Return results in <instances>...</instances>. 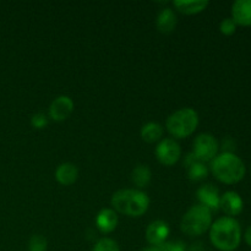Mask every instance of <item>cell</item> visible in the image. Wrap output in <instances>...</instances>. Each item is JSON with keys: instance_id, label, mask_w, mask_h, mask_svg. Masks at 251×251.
I'll return each mask as SVG.
<instances>
[{"instance_id": "44dd1931", "label": "cell", "mask_w": 251, "mask_h": 251, "mask_svg": "<svg viewBox=\"0 0 251 251\" xmlns=\"http://www.w3.org/2000/svg\"><path fill=\"white\" fill-rule=\"evenodd\" d=\"M48 242L43 235H32L28 242V251H47Z\"/></svg>"}, {"instance_id": "2e32d148", "label": "cell", "mask_w": 251, "mask_h": 251, "mask_svg": "<svg viewBox=\"0 0 251 251\" xmlns=\"http://www.w3.org/2000/svg\"><path fill=\"white\" fill-rule=\"evenodd\" d=\"M210 5L208 0H179L173 1V6L179 12L185 15H196L205 11Z\"/></svg>"}, {"instance_id": "ba28073f", "label": "cell", "mask_w": 251, "mask_h": 251, "mask_svg": "<svg viewBox=\"0 0 251 251\" xmlns=\"http://www.w3.org/2000/svg\"><path fill=\"white\" fill-rule=\"evenodd\" d=\"M169 234H171V227L167 222L162 220L153 221L150 223L145 232V237L151 247H161L167 242Z\"/></svg>"}, {"instance_id": "d4e9b609", "label": "cell", "mask_w": 251, "mask_h": 251, "mask_svg": "<svg viewBox=\"0 0 251 251\" xmlns=\"http://www.w3.org/2000/svg\"><path fill=\"white\" fill-rule=\"evenodd\" d=\"M243 238H244V242L247 243V244L251 248V225L247 228V230H245V233H244V235H243Z\"/></svg>"}, {"instance_id": "484cf974", "label": "cell", "mask_w": 251, "mask_h": 251, "mask_svg": "<svg viewBox=\"0 0 251 251\" xmlns=\"http://www.w3.org/2000/svg\"><path fill=\"white\" fill-rule=\"evenodd\" d=\"M141 251H159L158 247H149V248H145Z\"/></svg>"}, {"instance_id": "cb8c5ba5", "label": "cell", "mask_w": 251, "mask_h": 251, "mask_svg": "<svg viewBox=\"0 0 251 251\" xmlns=\"http://www.w3.org/2000/svg\"><path fill=\"white\" fill-rule=\"evenodd\" d=\"M159 251H185V244L180 240H176V242H166L158 247Z\"/></svg>"}, {"instance_id": "7c38bea8", "label": "cell", "mask_w": 251, "mask_h": 251, "mask_svg": "<svg viewBox=\"0 0 251 251\" xmlns=\"http://www.w3.org/2000/svg\"><path fill=\"white\" fill-rule=\"evenodd\" d=\"M118 223H119V217L113 208H103L96 217V227L103 234H109L115 230Z\"/></svg>"}, {"instance_id": "9c48e42d", "label": "cell", "mask_w": 251, "mask_h": 251, "mask_svg": "<svg viewBox=\"0 0 251 251\" xmlns=\"http://www.w3.org/2000/svg\"><path fill=\"white\" fill-rule=\"evenodd\" d=\"M75 103L69 96H59L49 105V118L54 122H64L74 112Z\"/></svg>"}, {"instance_id": "52a82bcc", "label": "cell", "mask_w": 251, "mask_h": 251, "mask_svg": "<svg viewBox=\"0 0 251 251\" xmlns=\"http://www.w3.org/2000/svg\"><path fill=\"white\" fill-rule=\"evenodd\" d=\"M154 154L159 163L166 167H172L178 163V161L180 159L181 147L176 140L167 137L158 142L156 150H154Z\"/></svg>"}, {"instance_id": "277c9868", "label": "cell", "mask_w": 251, "mask_h": 251, "mask_svg": "<svg viewBox=\"0 0 251 251\" xmlns=\"http://www.w3.org/2000/svg\"><path fill=\"white\" fill-rule=\"evenodd\" d=\"M200 123L198 112L193 108H181L172 113L166 120V129L176 139H186L196 131Z\"/></svg>"}, {"instance_id": "ffe728a7", "label": "cell", "mask_w": 251, "mask_h": 251, "mask_svg": "<svg viewBox=\"0 0 251 251\" xmlns=\"http://www.w3.org/2000/svg\"><path fill=\"white\" fill-rule=\"evenodd\" d=\"M92 251H120V248L114 239L105 237L96 243Z\"/></svg>"}, {"instance_id": "603a6c76", "label": "cell", "mask_w": 251, "mask_h": 251, "mask_svg": "<svg viewBox=\"0 0 251 251\" xmlns=\"http://www.w3.org/2000/svg\"><path fill=\"white\" fill-rule=\"evenodd\" d=\"M31 124L34 129H44L48 125V117L44 113H36L32 115Z\"/></svg>"}, {"instance_id": "3957f363", "label": "cell", "mask_w": 251, "mask_h": 251, "mask_svg": "<svg viewBox=\"0 0 251 251\" xmlns=\"http://www.w3.org/2000/svg\"><path fill=\"white\" fill-rule=\"evenodd\" d=\"M211 172L213 176L226 185H234L244 179L247 167L239 156L234 152H222L211 162Z\"/></svg>"}, {"instance_id": "8fae6325", "label": "cell", "mask_w": 251, "mask_h": 251, "mask_svg": "<svg viewBox=\"0 0 251 251\" xmlns=\"http://www.w3.org/2000/svg\"><path fill=\"white\" fill-rule=\"evenodd\" d=\"M196 196L200 202V205L205 206L211 211L220 210V201L221 194L220 190L212 184H205L200 186L196 191Z\"/></svg>"}, {"instance_id": "ac0fdd59", "label": "cell", "mask_w": 251, "mask_h": 251, "mask_svg": "<svg viewBox=\"0 0 251 251\" xmlns=\"http://www.w3.org/2000/svg\"><path fill=\"white\" fill-rule=\"evenodd\" d=\"M152 179V172L147 164H137L131 172V181L139 189L146 188Z\"/></svg>"}, {"instance_id": "9a60e30c", "label": "cell", "mask_w": 251, "mask_h": 251, "mask_svg": "<svg viewBox=\"0 0 251 251\" xmlns=\"http://www.w3.org/2000/svg\"><path fill=\"white\" fill-rule=\"evenodd\" d=\"M176 24H178V19H176V15L173 9L166 7L157 16L156 26L158 31L163 34L172 33L176 29Z\"/></svg>"}, {"instance_id": "4fadbf2b", "label": "cell", "mask_w": 251, "mask_h": 251, "mask_svg": "<svg viewBox=\"0 0 251 251\" xmlns=\"http://www.w3.org/2000/svg\"><path fill=\"white\" fill-rule=\"evenodd\" d=\"M232 19L237 26L251 27V0H237L233 2Z\"/></svg>"}, {"instance_id": "8992f818", "label": "cell", "mask_w": 251, "mask_h": 251, "mask_svg": "<svg viewBox=\"0 0 251 251\" xmlns=\"http://www.w3.org/2000/svg\"><path fill=\"white\" fill-rule=\"evenodd\" d=\"M218 151H220V145H218L217 139L212 134L203 132L198 137H195L193 144V152L196 161L207 163L212 162L217 157Z\"/></svg>"}, {"instance_id": "6da1fadb", "label": "cell", "mask_w": 251, "mask_h": 251, "mask_svg": "<svg viewBox=\"0 0 251 251\" xmlns=\"http://www.w3.org/2000/svg\"><path fill=\"white\" fill-rule=\"evenodd\" d=\"M210 242L220 251H235L243 239L240 223L235 218L223 216L212 222L208 230Z\"/></svg>"}, {"instance_id": "5bb4252c", "label": "cell", "mask_w": 251, "mask_h": 251, "mask_svg": "<svg viewBox=\"0 0 251 251\" xmlns=\"http://www.w3.org/2000/svg\"><path fill=\"white\" fill-rule=\"evenodd\" d=\"M78 178V169L77 167L70 162H64L56 168L55 179L60 185L70 186L76 183Z\"/></svg>"}, {"instance_id": "7402d4cb", "label": "cell", "mask_w": 251, "mask_h": 251, "mask_svg": "<svg viewBox=\"0 0 251 251\" xmlns=\"http://www.w3.org/2000/svg\"><path fill=\"white\" fill-rule=\"evenodd\" d=\"M237 24L233 21L232 17H227V19H223L220 24V32L225 36H233V34L237 32Z\"/></svg>"}, {"instance_id": "7a4b0ae2", "label": "cell", "mask_w": 251, "mask_h": 251, "mask_svg": "<svg viewBox=\"0 0 251 251\" xmlns=\"http://www.w3.org/2000/svg\"><path fill=\"white\" fill-rule=\"evenodd\" d=\"M112 208L127 217H141L149 211L150 198L140 189H120L110 199Z\"/></svg>"}, {"instance_id": "5b68a950", "label": "cell", "mask_w": 251, "mask_h": 251, "mask_svg": "<svg viewBox=\"0 0 251 251\" xmlns=\"http://www.w3.org/2000/svg\"><path fill=\"white\" fill-rule=\"evenodd\" d=\"M212 222V211L198 203L191 206L183 216L180 230L188 237H200L210 230Z\"/></svg>"}, {"instance_id": "e0dca14e", "label": "cell", "mask_w": 251, "mask_h": 251, "mask_svg": "<svg viewBox=\"0 0 251 251\" xmlns=\"http://www.w3.org/2000/svg\"><path fill=\"white\" fill-rule=\"evenodd\" d=\"M164 129L159 123L157 122H150L146 123L144 126L141 127V139L147 144H154V142H159L163 139Z\"/></svg>"}, {"instance_id": "d6986e66", "label": "cell", "mask_w": 251, "mask_h": 251, "mask_svg": "<svg viewBox=\"0 0 251 251\" xmlns=\"http://www.w3.org/2000/svg\"><path fill=\"white\" fill-rule=\"evenodd\" d=\"M188 176L190 180L201 181L207 178L208 168L202 162L194 161L193 163L188 166Z\"/></svg>"}, {"instance_id": "30bf717a", "label": "cell", "mask_w": 251, "mask_h": 251, "mask_svg": "<svg viewBox=\"0 0 251 251\" xmlns=\"http://www.w3.org/2000/svg\"><path fill=\"white\" fill-rule=\"evenodd\" d=\"M220 210H222L227 217L235 218V216H239L244 210V200L237 191H226L221 195Z\"/></svg>"}]
</instances>
